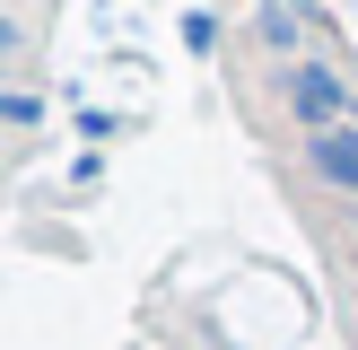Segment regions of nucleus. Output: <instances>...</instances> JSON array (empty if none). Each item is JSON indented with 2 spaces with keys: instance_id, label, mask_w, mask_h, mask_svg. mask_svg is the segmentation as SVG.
<instances>
[{
  "instance_id": "obj_3",
  "label": "nucleus",
  "mask_w": 358,
  "mask_h": 350,
  "mask_svg": "<svg viewBox=\"0 0 358 350\" xmlns=\"http://www.w3.org/2000/svg\"><path fill=\"white\" fill-rule=\"evenodd\" d=\"M254 44L271 52V62H306V27H297L289 0H262V9H254Z\"/></svg>"
},
{
  "instance_id": "obj_2",
  "label": "nucleus",
  "mask_w": 358,
  "mask_h": 350,
  "mask_svg": "<svg viewBox=\"0 0 358 350\" xmlns=\"http://www.w3.org/2000/svg\"><path fill=\"white\" fill-rule=\"evenodd\" d=\"M306 167L324 175L332 192L358 202V122H341V132H306Z\"/></svg>"
},
{
  "instance_id": "obj_5",
  "label": "nucleus",
  "mask_w": 358,
  "mask_h": 350,
  "mask_svg": "<svg viewBox=\"0 0 358 350\" xmlns=\"http://www.w3.org/2000/svg\"><path fill=\"white\" fill-rule=\"evenodd\" d=\"M184 44H192V52H210V44H219V18L192 9V18H184Z\"/></svg>"
},
{
  "instance_id": "obj_1",
  "label": "nucleus",
  "mask_w": 358,
  "mask_h": 350,
  "mask_svg": "<svg viewBox=\"0 0 358 350\" xmlns=\"http://www.w3.org/2000/svg\"><path fill=\"white\" fill-rule=\"evenodd\" d=\"M280 105L297 114V132H341V122H358V88L341 79L332 62H280Z\"/></svg>"
},
{
  "instance_id": "obj_6",
  "label": "nucleus",
  "mask_w": 358,
  "mask_h": 350,
  "mask_svg": "<svg viewBox=\"0 0 358 350\" xmlns=\"http://www.w3.org/2000/svg\"><path fill=\"white\" fill-rule=\"evenodd\" d=\"M17 52H27V27H17V18H9V9H0V70H9V62H17Z\"/></svg>"
},
{
  "instance_id": "obj_4",
  "label": "nucleus",
  "mask_w": 358,
  "mask_h": 350,
  "mask_svg": "<svg viewBox=\"0 0 358 350\" xmlns=\"http://www.w3.org/2000/svg\"><path fill=\"white\" fill-rule=\"evenodd\" d=\"M0 122H44V97L35 88H0Z\"/></svg>"
}]
</instances>
